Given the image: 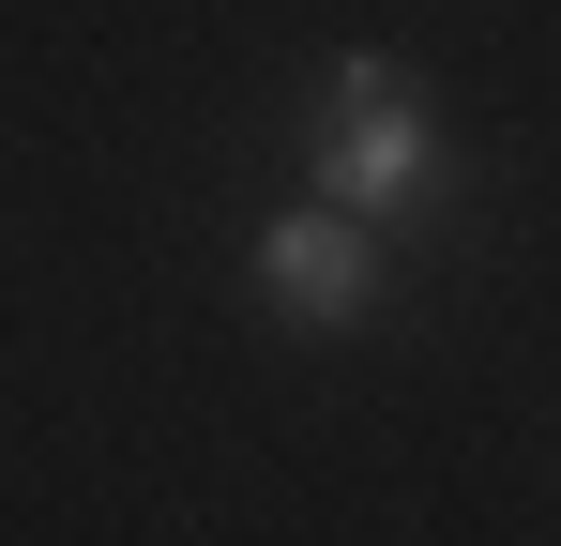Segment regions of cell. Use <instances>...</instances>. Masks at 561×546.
Instances as JSON below:
<instances>
[{
	"label": "cell",
	"mask_w": 561,
	"mask_h": 546,
	"mask_svg": "<svg viewBox=\"0 0 561 546\" xmlns=\"http://www.w3.org/2000/svg\"><path fill=\"white\" fill-rule=\"evenodd\" d=\"M259 304H274L288 334H350L379 304V228L365 213H274L259 228Z\"/></svg>",
	"instance_id": "cell-2"
},
{
	"label": "cell",
	"mask_w": 561,
	"mask_h": 546,
	"mask_svg": "<svg viewBox=\"0 0 561 546\" xmlns=\"http://www.w3.org/2000/svg\"><path fill=\"white\" fill-rule=\"evenodd\" d=\"M304 168H319V213H410V197H440V122H425V91L394 77V61H334L319 106H304Z\"/></svg>",
	"instance_id": "cell-1"
}]
</instances>
